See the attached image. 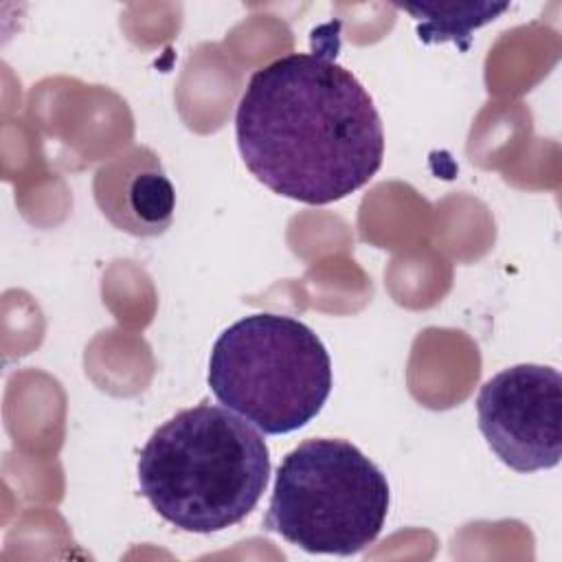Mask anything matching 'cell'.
<instances>
[{
    "label": "cell",
    "instance_id": "6da1fadb",
    "mask_svg": "<svg viewBox=\"0 0 562 562\" xmlns=\"http://www.w3.org/2000/svg\"><path fill=\"white\" fill-rule=\"evenodd\" d=\"M235 136L259 182L314 206L364 187L384 158L373 99L334 50L288 53L261 66L239 99Z\"/></svg>",
    "mask_w": 562,
    "mask_h": 562
},
{
    "label": "cell",
    "instance_id": "7a4b0ae2",
    "mask_svg": "<svg viewBox=\"0 0 562 562\" xmlns=\"http://www.w3.org/2000/svg\"><path fill=\"white\" fill-rule=\"evenodd\" d=\"M270 479L263 437L226 406L198 404L158 426L138 457L143 496L191 533L241 522Z\"/></svg>",
    "mask_w": 562,
    "mask_h": 562
},
{
    "label": "cell",
    "instance_id": "3957f363",
    "mask_svg": "<svg viewBox=\"0 0 562 562\" xmlns=\"http://www.w3.org/2000/svg\"><path fill=\"white\" fill-rule=\"evenodd\" d=\"M209 386L220 404L266 435H285L321 413L331 391V360L312 327L259 312L220 334Z\"/></svg>",
    "mask_w": 562,
    "mask_h": 562
},
{
    "label": "cell",
    "instance_id": "277c9868",
    "mask_svg": "<svg viewBox=\"0 0 562 562\" xmlns=\"http://www.w3.org/2000/svg\"><path fill=\"white\" fill-rule=\"evenodd\" d=\"M389 483L345 439H307L290 450L274 479L266 527L307 553L353 555L384 527Z\"/></svg>",
    "mask_w": 562,
    "mask_h": 562
},
{
    "label": "cell",
    "instance_id": "5b68a950",
    "mask_svg": "<svg viewBox=\"0 0 562 562\" xmlns=\"http://www.w3.org/2000/svg\"><path fill=\"white\" fill-rule=\"evenodd\" d=\"M479 428L516 472L549 470L562 457V378L553 367L516 364L492 375L476 397Z\"/></svg>",
    "mask_w": 562,
    "mask_h": 562
},
{
    "label": "cell",
    "instance_id": "8992f818",
    "mask_svg": "<svg viewBox=\"0 0 562 562\" xmlns=\"http://www.w3.org/2000/svg\"><path fill=\"white\" fill-rule=\"evenodd\" d=\"M94 198L103 215L132 235H160L173 220V184L147 147H132L105 162L94 176Z\"/></svg>",
    "mask_w": 562,
    "mask_h": 562
},
{
    "label": "cell",
    "instance_id": "52a82bcc",
    "mask_svg": "<svg viewBox=\"0 0 562 562\" xmlns=\"http://www.w3.org/2000/svg\"><path fill=\"white\" fill-rule=\"evenodd\" d=\"M417 20L422 42H457L468 48L470 33L509 9L507 2H474V4H400Z\"/></svg>",
    "mask_w": 562,
    "mask_h": 562
}]
</instances>
